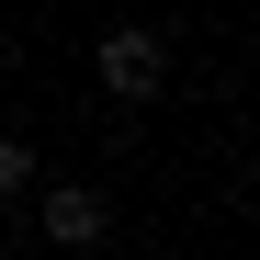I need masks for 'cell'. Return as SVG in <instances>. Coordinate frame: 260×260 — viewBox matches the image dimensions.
I'll return each mask as SVG.
<instances>
[{
  "label": "cell",
  "instance_id": "obj_2",
  "mask_svg": "<svg viewBox=\"0 0 260 260\" xmlns=\"http://www.w3.org/2000/svg\"><path fill=\"white\" fill-rule=\"evenodd\" d=\"M34 226H46V249H102L113 204H102V181H34Z\"/></svg>",
  "mask_w": 260,
  "mask_h": 260
},
{
  "label": "cell",
  "instance_id": "obj_1",
  "mask_svg": "<svg viewBox=\"0 0 260 260\" xmlns=\"http://www.w3.org/2000/svg\"><path fill=\"white\" fill-rule=\"evenodd\" d=\"M91 68H102L113 102H158V91H170V46H158L147 23H113L102 46H91Z\"/></svg>",
  "mask_w": 260,
  "mask_h": 260
},
{
  "label": "cell",
  "instance_id": "obj_3",
  "mask_svg": "<svg viewBox=\"0 0 260 260\" xmlns=\"http://www.w3.org/2000/svg\"><path fill=\"white\" fill-rule=\"evenodd\" d=\"M34 181H46V158H34V136H0V204H23Z\"/></svg>",
  "mask_w": 260,
  "mask_h": 260
}]
</instances>
